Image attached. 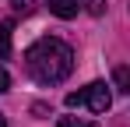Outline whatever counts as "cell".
Returning a JSON list of instances; mask_svg holds the SVG:
<instances>
[{"label":"cell","instance_id":"cell-1","mask_svg":"<svg viewBox=\"0 0 130 127\" xmlns=\"http://www.w3.org/2000/svg\"><path fill=\"white\" fill-rule=\"evenodd\" d=\"M25 67L39 85H60L74 71V49L56 35H42L25 49Z\"/></svg>","mask_w":130,"mask_h":127},{"label":"cell","instance_id":"cell-2","mask_svg":"<svg viewBox=\"0 0 130 127\" xmlns=\"http://www.w3.org/2000/svg\"><path fill=\"white\" fill-rule=\"evenodd\" d=\"M63 103L70 106V109H74V106H88L95 117H102L109 106H112V95H109L106 81H91V85H85V88H77V92H67Z\"/></svg>","mask_w":130,"mask_h":127},{"label":"cell","instance_id":"cell-3","mask_svg":"<svg viewBox=\"0 0 130 127\" xmlns=\"http://www.w3.org/2000/svg\"><path fill=\"white\" fill-rule=\"evenodd\" d=\"M77 11H81L77 0H49V14H56V18H63V21L77 18Z\"/></svg>","mask_w":130,"mask_h":127},{"label":"cell","instance_id":"cell-4","mask_svg":"<svg viewBox=\"0 0 130 127\" xmlns=\"http://www.w3.org/2000/svg\"><path fill=\"white\" fill-rule=\"evenodd\" d=\"M11 32H14V21H0V60L11 57Z\"/></svg>","mask_w":130,"mask_h":127},{"label":"cell","instance_id":"cell-5","mask_svg":"<svg viewBox=\"0 0 130 127\" xmlns=\"http://www.w3.org/2000/svg\"><path fill=\"white\" fill-rule=\"evenodd\" d=\"M112 85H116L123 95H130V67H123V64L112 67Z\"/></svg>","mask_w":130,"mask_h":127},{"label":"cell","instance_id":"cell-6","mask_svg":"<svg viewBox=\"0 0 130 127\" xmlns=\"http://www.w3.org/2000/svg\"><path fill=\"white\" fill-rule=\"evenodd\" d=\"M56 127H99V124H88L81 117H56Z\"/></svg>","mask_w":130,"mask_h":127},{"label":"cell","instance_id":"cell-7","mask_svg":"<svg viewBox=\"0 0 130 127\" xmlns=\"http://www.w3.org/2000/svg\"><path fill=\"white\" fill-rule=\"evenodd\" d=\"M81 4H85L88 14H95V18H102V14H106V0H81Z\"/></svg>","mask_w":130,"mask_h":127},{"label":"cell","instance_id":"cell-8","mask_svg":"<svg viewBox=\"0 0 130 127\" xmlns=\"http://www.w3.org/2000/svg\"><path fill=\"white\" fill-rule=\"evenodd\" d=\"M11 88V74H7V67H0V95Z\"/></svg>","mask_w":130,"mask_h":127},{"label":"cell","instance_id":"cell-9","mask_svg":"<svg viewBox=\"0 0 130 127\" xmlns=\"http://www.w3.org/2000/svg\"><path fill=\"white\" fill-rule=\"evenodd\" d=\"M32 113H35V117H42V113H49V106H46V103H35V106H32Z\"/></svg>","mask_w":130,"mask_h":127},{"label":"cell","instance_id":"cell-10","mask_svg":"<svg viewBox=\"0 0 130 127\" xmlns=\"http://www.w3.org/2000/svg\"><path fill=\"white\" fill-rule=\"evenodd\" d=\"M14 7L21 11V7H32V0H14Z\"/></svg>","mask_w":130,"mask_h":127},{"label":"cell","instance_id":"cell-11","mask_svg":"<svg viewBox=\"0 0 130 127\" xmlns=\"http://www.w3.org/2000/svg\"><path fill=\"white\" fill-rule=\"evenodd\" d=\"M0 127H7V120H4V113H0Z\"/></svg>","mask_w":130,"mask_h":127}]
</instances>
